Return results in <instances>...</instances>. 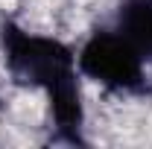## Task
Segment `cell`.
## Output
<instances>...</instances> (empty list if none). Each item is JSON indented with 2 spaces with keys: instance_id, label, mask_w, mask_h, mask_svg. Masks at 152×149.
<instances>
[{
  "instance_id": "6da1fadb",
  "label": "cell",
  "mask_w": 152,
  "mask_h": 149,
  "mask_svg": "<svg viewBox=\"0 0 152 149\" xmlns=\"http://www.w3.org/2000/svg\"><path fill=\"white\" fill-rule=\"evenodd\" d=\"M137 50L126 38H111L102 35L96 38L94 44H88L85 56H82V64L85 70L102 82H114V85H129L132 79H137Z\"/></svg>"
},
{
  "instance_id": "7a4b0ae2",
  "label": "cell",
  "mask_w": 152,
  "mask_h": 149,
  "mask_svg": "<svg viewBox=\"0 0 152 149\" xmlns=\"http://www.w3.org/2000/svg\"><path fill=\"white\" fill-rule=\"evenodd\" d=\"M123 38L137 53H152V0H134L126 9Z\"/></svg>"
}]
</instances>
